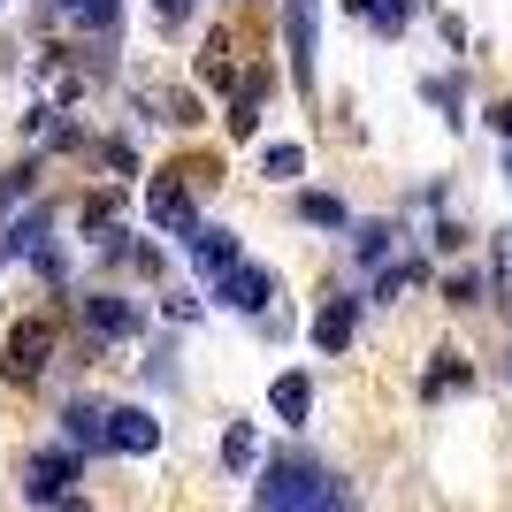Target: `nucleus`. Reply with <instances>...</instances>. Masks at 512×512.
I'll return each instance as SVG.
<instances>
[{"label":"nucleus","instance_id":"f257e3e1","mask_svg":"<svg viewBox=\"0 0 512 512\" xmlns=\"http://www.w3.org/2000/svg\"><path fill=\"white\" fill-rule=\"evenodd\" d=\"M260 512H352V490L306 459H276L260 474Z\"/></svg>","mask_w":512,"mask_h":512},{"label":"nucleus","instance_id":"f03ea898","mask_svg":"<svg viewBox=\"0 0 512 512\" xmlns=\"http://www.w3.org/2000/svg\"><path fill=\"white\" fill-rule=\"evenodd\" d=\"M283 31H291V77L314 85V54H321V0H283Z\"/></svg>","mask_w":512,"mask_h":512},{"label":"nucleus","instance_id":"7ed1b4c3","mask_svg":"<svg viewBox=\"0 0 512 512\" xmlns=\"http://www.w3.org/2000/svg\"><path fill=\"white\" fill-rule=\"evenodd\" d=\"M69 482H77V451H39L31 474H23V497H31V505H62Z\"/></svg>","mask_w":512,"mask_h":512},{"label":"nucleus","instance_id":"20e7f679","mask_svg":"<svg viewBox=\"0 0 512 512\" xmlns=\"http://www.w3.org/2000/svg\"><path fill=\"white\" fill-rule=\"evenodd\" d=\"M214 291H222V306H237V314L260 321V314H268V299H276V276H268V268H253V260H237Z\"/></svg>","mask_w":512,"mask_h":512},{"label":"nucleus","instance_id":"39448f33","mask_svg":"<svg viewBox=\"0 0 512 512\" xmlns=\"http://www.w3.org/2000/svg\"><path fill=\"white\" fill-rule=\"evenodd\" d=\"M153 444H161V421H153L146 406H115V413H107V451H123V459H146Z\"/></svg>","mask_w":512,"mask_h":512},{"label":"nucleus","instance_id":"423d86ee","mask_svg":"<svg viewBox=\"0 0 512 512\" xmlns=\"http://www.w3.org/2000/svg\"><path fill=\"white\" fill-rule=\"evenodd\" d=\"M46 360H54V329H46V321H23L16 337H8V375H16V383H39Z\"/></svg>","mask_w":512,"mask_h":512},{"label":"nucleus","instance_id":"0eeeda50","mask_svg":"<svg viewBox=\"0 0 512 512\" xmlns=\"http://www.w3.org/2000/svg\"><path fill=\"white\" fill-rule=\"evenodd\" d=\"M184 245H192V260H199V276H207V283H222L237 260H245V253H237V237H230V230H207V222H199Z\"/></svg>","mask_w":512,"mask_h":512},{"label":"nucleus","instance_id":"6e6552de","mask_svg":"<svg viewBox=\"0 0 512 512\" xmlns=\"http://www.w3.org/2000/svg\"><path fill=\"white\" fill-rule=\"evenodd\" d=\"M146 207H153V222H161V230H176V237H192V230H199L192 192H184V184H169V176H161V184L146 192Z\"/></svg>","mask_w":512,"mask_h":512},{"label":"nucleus","instance_id":"1a4fd4ad","mask_svg":"<svg viewBox=\"0 0 512 512\" xmlns=\"http://www.w3.org/2000/svg\"><path fill=\"white\" fill-rule=\"evenodd\" d=\"M352 329H360V299H329L314 314V344L321 352H344V344H352Z\"/></svg>","mask_w":512,"mask_h":512},{"label":"nucleus","instance_id":"9d476101","mask_svg":"<svg viewBox=\"0 0 512 512\" xmlns=\"http://www.w3.org/2000/svg\"><path fill=\"white\" fill-rule=\"evenodd\" d=\"M85 329L92 337H130V329H138V306L130 299H85Z\"/></svg>","mask_w":512,"mask_h":512},{"label":"nucleus","instance_id":"9b49d317","mask_svg":"<svg viewBox=\"0 0 512 512\" xmlns=\"http://www.w3.org/2000/svg\"><path fill=\"white\" fill-rule=\"evenodd\" d=\"M268 406H276L283 421H306V413H314V383H306V375H276V390H268Z\"/></svg>","mask_w":512,"mask_h":512},{"label":"nucleus","instance_id":"f8f14e48","mask_svg":"<svg viewBox=\"0 0 512 512\" xmlns=\"http://www.w3.org/2000/svg\"><path fill=\"white\" fill-rule=\"evenodd\" d=\"M31 192H39V169H8V176H0V230L31 207Z\"/></svg>","mask_w":512,"mask_h":512},{"label":"nucleus","instance_id":"ddd939ff","mask_svg":"<svg viewBox=\"0 0 512 512\" xmlns=\"http://www.w3.org/2000/svg\"><path fill=\"white\" fill-rule=\"evenodd\" d=\"M260 92H268V77H245V85H237V100H230V130H237V138H253V123H260Z\"/></svg>","mask_w":512,"mask_h":512},{"label":"nucleus","instance_id":"4468645a","mask_svg":"<svg viewBox=\"0 0 512 512\" xmlns=\"http://www.w3.org/2000/svg\"><path fill=\"white\" fill-rule=\"evenodd\" d=\"M62 16H69V23H85V31H115V16H123V0H69Z\"/></svg>","mask_w":512,"mask_h":512},{"label":"nucleus","instance_id":"2eb2a0df","mask_svg":"<svg viewBox=\"0 0 512 512\" xmlns=\"http://www.w3.org/2000/svg\"><path fill=\"white\" fill-rule=\"evenodd\" d=\"M299 169H306V146H268L260 153V176H276V184H291Z\"/></svg>","mask_w":512,"mask_h":512},{"label":"nucleus","instance_id":"dca6fc26","mask_svg":"<svg viewBox=\"0 0 512 512\" xmlns=\"http://www.w3.org/2000/svg\"><path fill=\"white\" fill-rule=\"evenodd\" d=\"M299 214L314 222V230H344V199H329V192H306V199H299Z\"/></svg>","mask_w":512,"mask_h":512},{"label":"nucleus","instance_id":"f3484780","mask_svg":"<svg viewBox=\"0 0 512 512\" xmlns=\"http://www.w3.org/2000/svg\"><path fill=\"white\" fill-rule=\"evenodd\" d=\"M69 436H77V444H100V451H107V413H100V406H69Z\"/></svg>","mask_w":512,"mask_h":512},{"label":"nucleus","instance_id":"a211bd4d","mask_svg":"<svg viewBox=\"0 0 512 512\" xmlns=\"http://www.w3.org/2000/svg\"><path fill=\"white\" fill-rule=\"evenodd\" d=\"M467 383V360L459 352H436V367H428V398H444V390H459Z\"/></svg>","mask_w":512,"mask_h":512},{"label":"nucleus","instance_id":"6ab92c4d","mask_svg":"<svg viewBox=\"0 0 512 512\" xmlns=\"http://www.w3.org/2000/svg\"><path fill=\"white\" fill-rule=\"evenodd\" d=\"M490 291H497V306H512V230H497V260H490Z\"/></svg>","mask_w":512,"mask_h":512},{"label":"nucleus","instance_id":"aec40b11","mask_svg":"<svg viewBox=\"0 0 512 512\" xmlns=\"http://www.w3.org/2000/svg\"><path fill=\"white\" fill-rule=\"evenodd\" d=\"M390 237H398L390 222H360V237H352V253H360V260H383V253H390Z\"/></svg>","mask_w":512,"mask_h":512},{"label":"nucleus","instance_id":"412c9836","mask_svg":"<svg viewBox=\"0 0 512 512\" xmlns=\"http://www.w3.org/2000/svg\"><path fill=\"white\" fill-rule=\"evenodd\" d=\"M428 100L444 107V123H467V115H459V85H451V77H428Z\"/></svg>","mask_w":512,"mask_h":512},{"label":"nucleus","instance_id":"4be33fe9","mask_svg":"<svg viewBox=\"0 0 512 512\" xmlns=\"http://www.w3.org/2000/svg\"><path fill=\"white\" fill-rule=\"evenodd\" d=\"M406 283H421V268H413V260H406V268H383V276H375V299H398Z\"/></svg>","mask_w":512,"mask_h":512},{"label":"nucleus","instance_id":"5701e85b","mask_svg":"<svg viewBox=\"0 0 512 512\" xmlns=\"http://www.w3.org/2000/svg\"><path fill=\"white\" fill-rule=\"evenodd\" d=\"M222 459H230V467H253V428H230V436H222Z\"/></svg>","mask_w":512,"mask_h":512},{"label":"nucleus","instance_id":"b1692460","mask_svg":"<svg viewBox=\"0 0 512 512\" xmlns=\"http://www.w3.org/2000/svg\"><path fill=\"white\" fill-rule=\"evenodd\" d=\"M199 77H207V85H230V54H222V39L199 54Z\"/></svg>","mask_w":512,"mask_h":512},{"label":"nucleus","instance_id":"393cba45","mask_svg":"<svg viewBox=\"0 0 512 512\" xmlns=\"http://www.w3.org/2000/svg\"><path fill=\"white\" fill-rule=\"evenodd\" d=\"M444 299H451V306H474V299H482V276H474V268H467V276H451Z\"/></svg>","mask_w":512,"mask_h":512},{"label":"nucleus","instance_id":"a878e982","mask_svg":"<svg viewBox=\"0 0 512 512\" xmlns=\"http://www.w3.org/2000/svg\"><path fill=\"white\" fill-rule=\"evenodd\" d=\"M490 123H497V130L512 138V100H505V107H490Z\"/></svg>","mask_w":512,"mask_h":512},{"label":"nucleus","instance_id":"bb28decb","mask_svg":"<svg viewBox=\"0 0 512 512\" xmlns=\"http://www.w3.org/2000/svg\"><path fill=\"white\" fill-rule=\"evenodd\" d=\"M54 512H85V505H77V497H62V505H54Z\"/></svg>","mask_w":512,"mask_h":512},{"label":"nucleus","instance_id":"cd10ccee","mask_svg":"<svg viewBox=\"0 0 512 512\" xmlns=\"http://www.w3.org/2000/svg\"><path fill=\"white\" fill-rule=\"evenodd\" d=\"M46 8H54V16H62V8H69V0H46Z\"/></svg>","mask_w":512,"mask_h":512},{"label":"nucleus","instance_id":"c85d7f7f","mask_svg":"<svg viewBox=\"0 0 512 512\" xmlns=\"http://www.w3.org/2000/svg\"><path fill=\"white\" fill-rule=\"evenodd\" d=\"M505 184H512V161H505Z\"/></svg>","mask_w":512,"mask_h":512},{"label":"nucleus","instance_id":"c756f323","mask_svg":"<svg viewBox=\"0 0 512 512\" xmlns=\"http://www.w3.org/2000/svg\"><path fill=\"white\" fill-rule=\"evenodd\" d=\"M0 8H8V0H0Z\"/></svg>","mask_w":512,"mask_h":512}]
</instances>
